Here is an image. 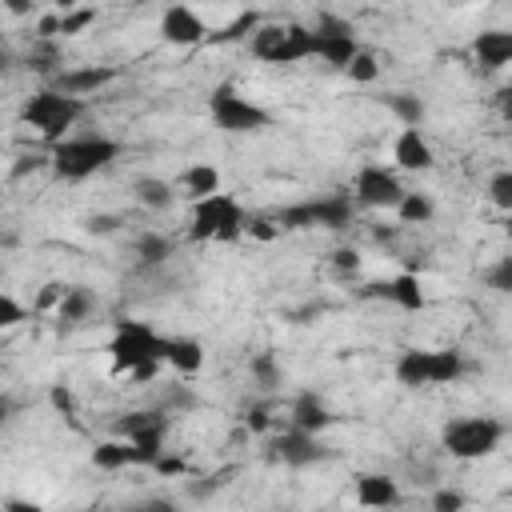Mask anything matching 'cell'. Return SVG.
<instances>
[{"instance_id": "1", "label": "cell", "mask_w": 512, "mask_h": 512, "mask_svg": "<svg viewBox=\"0 0 512 512\" xmlns=\"http://www.w3.org/2000/svg\"><path fill=\"white\" fill-rule=\"evenodd\" d=\"M160 348H164V336L148 320H116L112 340H108L112 372L128 376V380H152L164 364Z\"/></svg>"}, {"instance_id": "2", "label": "cell", "mask_w": 512, "mask_h": 512, "mask_svg": "<svg viewBox=\"0 0 512 512\" xmlns=\"http://www.w3.org/2000/svg\"><path fill=\"white\" fill-rule=\"evenodd\" d=\"M116 156H120V144H116L112 136H100V132H88V136H60V140L48 148V168L56 172V180L76 184V180H88V176H96L100 168H108Z\"/></svg>"}, {"instance_id": "3", "label": "cell", "mask_w": 512, "mask_h": 512, "mask_svg": "<svg viewBox=\"0 0 512 512\" xmlns=\"http://www.w3.org/2000/svg\"><path fill=\"white\" fill-rule=\"evenodd\" d=\"M244 204L232 196V192H212V196H200L192 200V212H188V240L196 244H208V240H220V244H232L244 236Z\"/></svg>"}, {"instance_id": "4", "label": "cell", "mask_w": 512, "mask_h": 512, "mask_svg": "<svg viewBox=\"0 0 512 512\" xmlns=\"http://www.w3.org/2000/svg\"><path fill=\"white\" fill-rule=\"evenodd\" d=\"M84 108H88V100H80V96H68V92H60V88H36L28 100H24V108H20V124H28V128H36L48 144H56L60 136H68V128L84 116Z\"/></svg>"}, {"instance_id": "5", "label": "cell", "mask_w": 512, "mask_h": 512, "mask_svg": "<svg viewBox=\"0 0 512 512\" xmlns=\"http://www.w3.org/2000/svg\"><path fill=\"white\" fill-rule=\"evenodd\" d=\"M464 372V356L452 348H404L396 360V380L404 388H436L452 384Z\"/></svg>"}, {"instance_id": "6", "label": "cell", "mask_w": 512, "mask_h": 512, "mask_svg": "<svg viewBox=\"0 0 512 512\" xmlns=\"http://www.w3.org/2000/svg\"><path fill=\"white\" fill-rule=\"evenodd\" d=\"M248 48L264 64H300L312 56V28L304 24H256Z\"/></svg>"}, {"instance_id": "7", "label": "cell", "mask_w": 512, "mask_h": 512, "mask_svg": "<svg viewBox=\"0 0 512 512\" xmlns=\"http://www.w3.org/2000/svg\"><path fill=\"white\" fill-rule=\"evenodd\" d=\"M500 440H504V424L492 416H460V420H448L440 432V444L456 460H484L500 448Z\"/></svg>"}, {"instance_id": "8", "label": "cell", "mask_w": 512, "mask_h": 512, "mask_svg": "<svg viewBox=\"0 0 512 512\" xmlns=\"http://www.w3.org/2000/svg\"><path fill=\"white\" fill-rule=\"evenodd\" d=\"M208 112H212L216 128L236 132V136L272 128V112L260 108L256 100H248V96H244L240 88H232V84H216V88H212V96H208Z\"/></svg>"}, {"instance_id": "9", "label": "cell", "mask_w": 512, "mask_h": 512, "mask_svg": "<svg viewBox=\"0 0 512 512\" xmlns=\"http://www.w3.org/2000/svg\"><path fill=\"white\" fill-rule=\"evenodd\" d=\"M116 436L132 440L140 452V468H152V460L164 452V436H168V412L160 408H140L116 420Z\"/></svg>"}, {"instance_id": "10", "label": "cell", "mask_w": 512, "mask_h": 512, "mask_svg": "<svg viewBox=\"0 0 512 512\" xmlns=\"http://www.w3.org/2000/svg\"><path fill=\"white\" fill-rule=\"evenodd\" d=\"M404 196V184L392 168L384 164H360L356 180H352V200L360 208H396Z\"/></svg>"}, {"instance_id": "11", "label": "cell", "mask_w": 512, "mask_h": 512, "mask_svg": "<svg viewBox=\"0 0 512 512\" xmlns=\"http://www.w3.org/2000/svg\"><path fill=\"white\" fill-rule=\"evenodd\" d=\"M356 48H360L356 44V32L340 16H320V24L312 28V56H320L332 68H344L356 56Z\"/></svg>"}, {"instance_id": "12", "label": "cell", "mask_w": 512, "mask_h": 512, "mask_svg": "<svg viewBox=\"0 0 512 512\" xmlns=\"http://www.w3.org/2000/svg\"><path fill=\"white\" fill-rule=\"evenodd\" d=\"M160 40L172 44V48H196V44L208 40V24L188 4H168L164 16H160Z\"/></svg>"}, {"instance_id": "13", "label": "cell", "mask_w": 512, "mask_h": 512, "mask_svg": "<svg viewBox=\"0 0 512 512\" xmlns=\"http://www.w3.org/2000/svg\"><path fill=\"white\" fill-rule=\"evenodd\" d=\"M116 76H120V72H116L112 64H84V68H64V72H56V76H52V88L88 100V96H96L100 88H108Z\"/></svg>"}, {"instance_id": "14", "label": "cell", "mask_w": 512, "mask_h": 512, "mask_svg": "<svg viewBox=\"0 0 512 512\" xmlns=\"http://www.w3.org/2000/svg\"><path fill=\"white\" fill-rule=\"evenodd\" d=\"M392 160H396L400 172H428L436 164V152H432L428 136L416 124H404L400 136L392 140Z\"/></svg>"}, {"instance_id": "15", "label": "cell", "mask_w": 512, "mask_h": 512, "mask_svg": "<svg viewBox=\"0 0 512 512\" xmlns=\"http://www.w3.org/2000/svg\"><path fill=\"white\" fill-rule=\"evenodd\" d=\"M272 456L276 460H284L288 468H304V464H316L320 460V440H316V432H304V428H292L288 424V432H280V436H272Z\"/></svg>"}, {"instance_id": "16", "label": "cell", "mask_w": 512, "mask_h": 512, "mask_svg": "<svg viewBox=\"0 0 512 512\" xmlns=\"http://www.w3.org/2000/svg\"><path fill=\"white\" fill-rule=\"evenodd\" d=\"M160 360L168 368H176L180 376H196L204 368V344L196 336H164V348H160Z\"/></svg>"}, {"instance_id": "17", "label": "cell", "mask_w": 512, "mask_h": 512, "mask_svg": "<svg viewBox=\"0 0 512 512\" xmlns=\"http://www.w3.org/2000/svg\"><path fill=\"white\" fill-rule=\"evenodd\" d=\"M288 424L304 428V432H324L332 424V412L320 400V392H296L292 404H288Z\"/></svg>"}, {"instance_id": "18", "label": "cell", "mask_w": 512, "mask_h": 512, "mask_svg": "<svg viewBox=\"0 0 512 512\" xmlns=\"http://www.w3.org/2000/svg\"><path fill=\"white\" fill-rule=\"evenodd\" d=\"M472 52H476V64L488 68V72H500L504 64H512V32L504 28H488L472 40Z\"/></svg>"}, {"instance_id": "19", "label": "cell", "mask_w": 512, "mask_h": 512, "mask_svg": "<svg viewBox=\"0 0 512 512\" xmlns=\"http://www.w3.org/2000/svg\"><path fill=\"white\" fill-rule=\"evenodd\" d=\"M308 208H312V228H332V232H340V228L352 224L356 200H352L348 192H332V196H324V200H308Z\"/></svg>"}, {"instance_id": "20", "label": "cell", "mask_w": 512, "mask_h": 512, "mask_svg": "<svg viewBox=\"0 0 512 512\" xmlns=\"http://www.w3.org/2000/svg\"><path fill=\"white\" fill-rule=\"evenodd\" d=\"M356 504L360 508H392V504H400V484L384 472H364V476H356Z\"/></svg>"}, {"instance_id": "21", "label": "cell", "mask_w": 512, "mask_h": 512, "mask_svg": "<svg viewBox=\"0 0 512 512\" xmlns=\"http://www.w3.org/2000/svg\"><path fill=\"white\" fill-rule=\"evenodd\" d=\"M92 464L104 468V472H120V468H140V452L132 440L124 436H112V440H100L92 448Z\"/></svg>"}, {"instance_id": "22", "label": "cell", "mask_w": 512, "mask_h": 512, "mask_svg": "<svg viewBox=\"0 0 512 512\" xmlns=\"http://www.w3.org/2000/svg\"><path fill=\"white\" fill-rule=\"evenodd\" d=\"M92 308H96V292L84 288V284H68V292L56 304V316H60V324L76 328V324H84L92 316Z\"/></svg>"}, {"instance_id": "23", "label": "cell", "mask_w": 512, "mask_h": 512, "mask_svg": "<svg viewBox=\"0 0 512 512\" xmlns=\"http://www.w3.org/2000/svg\"><path fill=\"white\" fill-rule=\"evenodd\" d=\"M384 296H388L396 308H404V312H420V308H424V284H420L416 272H400V276L384 280Z\"/></svg>"}, {"instance_id": "24", "label": "cell", "mask_w": 512, "mask_h": 512, "mask_svg": "<svg viewBox=\"0 0 512 512\" xmlns=\"http://www.w3.org/2000/svg\"><path fill=\"white\" fill-rule=\"evenodd\" d=\"M132 196H136V204H144L152 212H164V208H172L176 188L168 180H160V176H136L132 180Z\"/></svg>"}, {"instance_id": "25", "label": "cell", "mask_w": 512, "mask_h": 512, "mask_svg": "<svg viewBox=\"0 0 512 512\" xmlns=\"http://www.w3.org/2000/svg\"><path fill=\"white\" fill-rule=\"evenodd\" d=\"M180 188H184V196H188V200L212 196V192L220 188V172H216V164H192V168H184Z\"/></svg>"}, {"instance_id": "26", "label": "cell", "mask_w": 512, "mask_h": 512, "mask_svg": "<svg viewBox=\"0 0 512 512\" xmlns=\"http://www.w3.org/2000/svg\"><path fill=\"white\" fill-rule=\"evenodd\" d=\"M392 212L400 216V224H428L432 212H436V204H432L424 192H408V188H404V196H400V204H396Z\"/></svg>"}, {"instance_id": "27", "label": "cell", "mask_w": 512, "mask_h": 512, "mask_svg": "<svg viewBox=\"0 0 512 512\" xmlns=\"http://www.w3.org/2000/svg\"><path fill=\"white\" fill-rule=\"evenodd\" d=\"M260 24V12H240L236 20H228L224 28H216V32H208V40L204 44H236V40H244V36H252V28Z\"/></svg>"}, {"instance_id": "28", "label": "cell", "mask_w": 512, "mask_h": 512, "mask_svg": "<svg viewBox=\"0 0 512 512\" xmlns=\"http://www.w3.org/2000/svg\"><path fill=\"white\" fill-rule=\"evenodd\" d=\"M136 256H140V264H164L172 256V240L160 232H144L136 240Z\"/></svg>"}, {"instance_id": "29", "label": "cell", "mask_w": 512, "mask_h": 512, "mask_svg": "<svg viewBox=\"0 0 512 512\" xmlns=\"http://www.w3.org/2000/svg\"><path fill=\"white\" fill-rule=\"evenodd\" d=\"M388 108L400 116V124H416L420 128V120H424V100L412 96V92H392L388 96Z\"/></svg>"}, {"instance_id": "30", "label": "cell", "mask_w": 512, "mask_h": 512, "mask_svg": "<svg viewBox=\"0 0 512 512\" xmlns=\"http://www.w3.org/2000/svg\"><path fill=\"white\" fill-rule=\"evenodd\" d=\"M344 72H348L356 84H372V80L380 76V64H376V56H372L368 48H356V56L344 64Z\"/></svg>"}, {"instance_id": "31", "label": "cell", "mask_w": 512, "mask_h": 512, "mask_svg": "<svg viewBox=\"0 0 512 512\" xmlns=\"http://www.w3.org/2000/svg\"><path fill=\"white\" fill-rule=\"evenodd\" d=\"M488 200H492L500 212L512 208V172H508V168H500V172L488 180Z\"/></svg>"}, {"instance_id": "32", "label": "cell", "mask_w": 512, "mask_h": 512, "mask_svg": "<svg viewBox=\"0 0 512 512\" xmlns=\"http://www.w3.org/2000/svg\"><path fill=\"white\" fill-rule=\"evenodd\" d=\"M252 376H256L260 388H276V384H280V364H276V356H272V352L252 356Z\"/></svg>"}, {"instance_id": "33", "label": "cell", "mask_w": 512, "mask_h": 512, "mask_svg": "<svg viewBox=\"0 0 512 512\" xmlns=\"http://www.w3.org/2000/svg\"><path fill=\"white\" fill-rule=\"evenodd\" d=\"M28 320V308L12 296V292H0V332H8V328H20Z\"/></svg>"}, {"instance_id": "34", "label": "cell", "mask_w": 512, "mask_h": 512, "mask_svg": "<svg viewBox=\"0 0 512 512\" xmlns=\"http://www.w3.org/2000/svg\"><path fill=\"white\" fill-rule=\"evenodd\" d=\"M92 20H96V12H92V8H80V4H76V8L60 12V36H80V32H84V28L92 24Z\"/></svg>"}, {"instance_id": "35", "label": "cell", "mask_w": 512, "mask_h": 512, "mask_svg": "<svg viewBox=\"0 0 512 512\" xmlns=\"http://www.w3.org/2000/svg\"><path fill=\"white\" fill-rule=\"evenodd\" d=\"M276 224H280V228H292V232H300V228H312V208H308V200H304V204H292V208H284V212L276 216Z\"/></svg>"}, {"instance_id": "36", "label": "cell", "mask_w": 512, "mask_h": 512, "mask_svg": "<svg viewBox=\"0 0 512 512\" xmlns=\"http://www.w3.org/2000/svg\"><path fill=\"white\" fill-rule=\"evenodd\" d=\"M488 284H492L496 292H508V288H512V256H504L496 268H488Z\"/></svg>"}, {"instance_id": "37", "label": "cell", "mask_w": 512, "mask_h": 512, "mask_svg": "<svg viewBox=\"0 0 512 512\" xmlns=\"http://www.w3.org/2000/svg\"><path fill=\"white\" fill-rule=\"evenodd\" d=\"M432 508H436V512H460V508H464V496L452 492V488H440V492L432 496Z\"/></svg>"}, {"instance_id": "38", "label": "cell", "mask_w": 512, "mask_h": 512, "mask_svg": "<svg viewBox=\"0 0 512 512\" xmlns=\"http://www.w3.org/2000/svg\"><path fill=\"white\" fill-rule=\"evenodd\" d=\"M244 232H252L256 240H276V232H280V228H276L272 220H264V216H260V220H244Z\"/></svg>"}, {"instance_id": "39", "label": "cell", "mask_w": 512, "mask_h": 512, "mask_svg": "<svg viewBox=\"0 0 512 512\" xmlns=\"http://www.w3.org/2000/svg\"><path fill=\"white\" fill-rule=\"evenodd\" d=\"M332 264H336L340 272H356V268H360V252H356V248H336V252H332Z\"/></svg>"}, {"instance_id": "40", "label": "cell", "mask_w": 512, "mask_h": 512, "mask_svg": "<svg viewBox=\"0 0 512 512\" xmlns=\"http://www.w3.org/2000/svg\"><path fill=\"white\" fill-rule=\"evenodd\" d=\"M40 168H48V156H20L12 164V176H28V172H40Z\"/></svg>"}, {"instance_id": "41", "label": "cell", "mask_w": 512, "mask_h": 512, "mask_svg": "<svg viewBox=\"0 0 512 512\" xmlns=\"http://www.w3.org/2000/svg\"><path fill=\"white\" fill-rule=\"evenodd\" d=\"M68 292V284H60V280H52V284H44V292H40V300H36V308H48V304H60V296Z\"/></svg>"}, {"instance_id": "42", "label": "cell", "mask_w": 512, "mask_h": 512, "mask_svg": "<svg viewBox=\"0 0 512 512\" xmlns=\"http://www.w3.org/2000/svg\"><path fill=\"white\" fill-rule=\"evenodd\" d=\"M152 468H156L160 476H180V472H184V460H176V456H164V452H160V456L152 460Z\"/></svg>"}, {"instance_id": "43", "label": "cell", "mask_w": 512, "mask_h": 512, "mask_svg": "<svg viewBox=\"0 0 512 512\" xmlns=\"http://www.w3.org/2000/svg\"><path fill=\"white\" fill-rule=\"evenodd\" d=\"M36 36H40V40H52V36H60V16H44V20L36 24Z\"/></svg>"}, {"instance_id": "44", "label": "cell", "mask_w": 512, "mask_h": 512, "mask_svg": "<svg viewBox=\"0 0 512 512\" xmlns=\"http://www.w3.org/2000/svg\"><path fill=\"white\" fill-rule=\"evenodd\" d=\"M88 232H116V216H92Z\"/></svg>"}, {"instance_id": "45", "label": "cell", "mask_w": 512, "mask_h": 512, "mask_svg": "<svg viewBox=\"0 0 512 512\" xmlns=\"http://www.w3.org/2000/svg\"><path fill=\"white\" fill-rule=\"evenodd\" d=\"M248 428H252V432H264V428H268V408H252V412H248Z\"/></svg>"}, {"instance_id": "46", "label": "cell", "mask_w": 512, "mask_h": 512, "mask_svg": "<svg viewBox=\"0 0 512 512\" xmlns=\"http://www.w3.org/2000/svg\"><path fill=\"white\" fill-rule=\"evenodd\" d=\"M52 404H56L64 416H72V396H68L64 388H52Z\"/></svg>"}, {"instance_id": "47", "label": "cell", "mask_w": 512, "mask_h": 512, "mask_svg": "<svg viewBox=\"0 0 512 512\" xmlns=\"http://www.w3.org/2000/svg\"><path fill=\"white\" fill-rule=\"evenodd\" d=\"M32 4H36V0H4V8H8L12 16H28V12H32Z\"/></svg>"}, {"instance_id": "48", "label": "cell", "mask_w": 512, "mask_h": 512, "mask_svg": "<svg viewBox=\"0 0 512 512\" xmlns=\"http://www.w3.org/2000/svg\"><path fill=\"white\" fill-rule=\"evenodd\" d=\"M12 412H16L12 396H4V392H0V424H8V420H12Z\"/></svg>"}, {"instance_id": "49", "label": "cell", "mask_w": 512, "mask_h": 512, "mask_svg": "<svg viewBox=\"0 0 512 512\" xmlns=\"http://www.w3.org/2000/svg\"><path fill=\"white\" fill-rule=\"evenodd\" d=\"M48 4H56V8H60V12H68V8H76V4H80V0H48Z\"/></svg>"}, {"instance_id": "50", "label": "cell", "mask_w": 512, "mask_h": 512, "mask_svg": "<svg viewBox=\"0 0 512 512\" xmlns=\"http://www.w3.org/2000/svg\"><path fill=\"white\" fill-rule=\"evenodd\" d=\"M372 4H392V0H372Z\"/></svg>"}, {"instance_id": "51", "label": "cell", "mask_w": 512, "mask_h": 512, "mask_svg": "<svg viewBox=\"0 0 512 512\" xmlns=\"http://www.w3.org/2000/svg\"><path fill=\"white\" fill-rule=\"evenodd\" d=\"M0 72H4V52H0Z\"/></svg>"}]
</instances>
